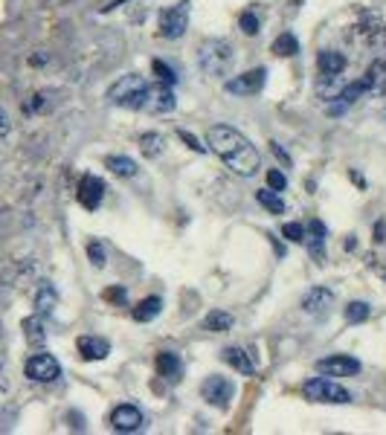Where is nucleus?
<instances>
[{"mask_svg":"<svg viewBox=\"0 0 386 435\" xmlns=\"http://www.w3.org/2000/svg\"><path fill=\"white\" fill-rule=\"evenodd\" d=\"M233 61H236V52H233V44L230 41H221V38H209L198 47V67L206 72V76H226L233 70Z\"/></svg>","mask_w":386,"mask_h":435,"instance_id":"2","label":"nucleus"},{"mask_svg":"<svg viewBox=\"0 0 386 435\" xmlns=\"http://www.w3.org/2000/svg\"><path fill=\"white\" fill-rule=\"evenodd\" d=\"M105 166H108L116 177H137V171H139V166H137L131 157H125V154H111V157H105Z\"/></svg>","mask_w":386,"mask_h":435,"instance_id":"18","label":"nucleus"},{"mask_svg":"<svg viewBox=\"0 0 386 435\" xmlns=\"http://www.w3.org/2000/svg\"><path fill=\"white\" fill-rule=\"evenodd\" d=\"M369 314H372V307L366 305V302H348L346 305V319L352 322V325L366 322V319H369Z\"/></svg>","mask_w":386,"mask_h":435,"instance_id":"26","label":"nucleus"},{"mask_svg":"<svg viewBox=\"0 0 386 435\" xmlns=\"http://www.w3.org/2000/svg\"><path fill=\"white\" fill-rule=\"evenodd\" d=\"M363 82H366V87H369V90H375V93H383V90H386V64L375 61L369 67V72L363 76Z\"/></svg>","mask_w":386,"mask_h":435,"instance_id":"22","label":"nucleus"},{"mask_svg":"<svg viewBox=\"0 0 386 435\" xmlns=\"http://www.w3.org/2000/svg\"><path fill=\"white\" fill-rule=\"evenodd\" d=\"M139 148H143L146 157H157L163 151V137L160 134H143V139H139Z\"/></svg>","mask_w":386,"mask_h":435,"instance_id":"27","label":"nucleus"},{"mask_svg":"<svg viewBox=\"0 0 386 435\" xmlns=\"http://www.w3.org/2000/svg\"><path fill=\"white\" fill-rule=\"evenodd\" d=\"M9 128H12V122H9V114L0 107V137H6L9 134Z\"/></svg>","mask_w":386,"mask_h":435,"instance_id":"35","label":"nucleus"},{"mask_svg":"<svg viewBox=\"0 0 386 435\" xmlns=\"http://www.w3.org/2000/svg\"><path fill=\"white\" fill-rule=\"evenodd\" d=\"M105 299H108V302H125V290L111 287V290H105Z\"/></svg>","mask_w":386,"mask_h":435,"instance_id":"34","label":"nucleus"},{"mask_svg":"<svg viewBox=\"0 0 386 435\" xmlns=\"http://www.w3.org/2000/svg\"><path fill=\"white\" fill-rule=\"evenodd\" d=\"M282 235L293 244H305V227L302 224H285L282 227Z\"/></svg>","mask_w":386,"mask_h":435,"instance_id":"29","label":"nucleus"},{"mask_svg":"<svg viewBox=\"0 0 386 435\" xmlns=\"http://www.w3.org/2000/svg\"><path fill=\"white\" fill-rule=\"evenodd\" d=\"M201 395H203L206 404H213V406L224 409V406H230L233 395H236V386H233V380L213 374V377H206L203 383H201Z\"/></svg>","mask_w":386,"mask_h":435,"instance_id":"8","label":"nucleus"},{"mask_svg":"<svg viewBox=\"0 0 386 435\" xmlns=\"http://www.w3.org/2000/svg\"><path fill=\"white\" fill-rule=\"evenodd\" d=\"M230 328H233V314H226V311H209L203 316V331L221 334V331H230Z\"/></svg>","mask_w":386,"mask_h":435,"instance_id":"20","label":"nucleus"},{"mask_svg":"<svg viewBox=\"0 0 386 435\" xmlns=\"http://www.w3.org/2000/svg\"><path fill=\"white\" fill-rule=\"evenodd\" d=\"M24 374L29 380H35V383H52V380H59L61 377V362L41 351V354H32L26 362H24Z\"/></svg>","mask_w":386,"mask_h":435,"instance_id":"5","label":"nucleus"},{"mask_svg":"<svg viewBox=\"0 0 386 435\" xmlns=\"http://www.w3.org/2000/svg\"><path fill=\"white\" fill-rule=\"evenodd\" d=\"M224 362H230V366L236 369V372H241V374H253L256 372V362L250 360V354L244 351V349H238V346H230V349H224Z\"/></svg>","mask_w":386,"mask_h":435,"instance_id":"15","label":"nucleus"},{"mask_svg":"<svg viewBox=\"0 0 386 435\" xmlns=\"http://www.w3.org/2000/svg\"><path fill=\"white\" fill-rule=\"evenodd\" d=\"M206 145L241 177H253L261 166V157L253 148V142L236 128H230V125H213L206 131Z\"/></svg>","mask_w":386,"mask_h":435,"instance_id":"1","label":"nucleus"},{"mask_svg":"<svg viewBox=\"0 0 386 435\" xmlns=\"http://www.w3.org/2000/svg\"><path fill=\"white\" fill-rule=\"evenodd\" d=\"M360 360L352 354H328L323 360H317V372L328 374V377H355L360 372Z\"/></svg>","mask_w":386,"mask_h":435,"instance_id":"9","label":"nucleus"},{"mask_svg":"<svg viewBox=\"0 0 386 435\" xmlns=\"http://www.w3.org/2000/svg\"><path fill=\"white\" fill-rule=\"evenodd\" d=\"M238 24H241V32H247V35H256V32H258V17H256V12H244Z\"/></svg>","mask_w":386,"mask_h":435,"instance_id":"31","label":"nucleus"},{"mask_svg":"<svg viewBox=\"0 0 386 435\" xmlns=\"http://www.w3.org/2000/svg\"><path fill=\"white\" fill-rule=\"evenodd\" d=\"M151 70H154V76L160 79V82H166V84H174V82H178V72H174V70H171L166 61H160V59L151 61Z\"/></svg>","mask_w":386,"mask_h":435,"instance_id":"28","label":"nucleus"},{"mask_svg":"<svg viewBox=\"0 0 386 435\" xmlns=\"http://www.w3.org/2000/svg\"><path fill=\"white\" fill-rule=\"evenodd\" d=\"M328 307H334V293L328 287H314L302 299V311L305 314H328Z\"/></svg>","mask_w":386,"mask_h":435,"instance_id":"13","label":"nucleus"},{"mask_svg":"<svg viewBox=\"0 0 386 435\" xmlns=\"http://www.w3.org/2000/svg\"><path fill=\"white\" fill-rule=\"evenodd\" d=\"M273 52L276 56H296V52H300V41L293 38V32H282L273 41Z\"/></svg>","mask_w":386,"mask_h":435,"instance_id":"24","label":"nucleus"},{"mask_svg":"<svg viewBox=\"0 0 386 435\" xmlns=\"http://www.w3.org/2000/svg\"><path fill=\"white\" fill-rule=\"evenodd\" d=\"M265 79H268V70L265 67H256V70H247L241 76H233L224 82V90L233 96H256L261 87H265Z\"/></svg>","mask_w":386,"mask_h":435,"instance_id":"6","label":"nucleus"},{"mask_svg":"<svg viewBox=\"0 0 386 435\" xmlns=\"http://www.w3.org/2000/svg\"><path fill=\"white\" fill-rule=\"evenodd\" d=\"M143 424H146L143 409L134 406V404H119V406L111 412V427H114L116 432H137Z\"/></svg>","mask_w":386,"mask_h":435,"instance_id":"11","label":"nucleus"},{"mask_svg":"<svg viewBox=\"0 0 386 435\" xmlns=\"http://www.w3.org/2000/svg\"><path fill=\"white\" fill-rule=\"evenodd\" d=\"M102 197H105V183L96 174H84L82 183H79V204L93 212V209H99Z\"/></svg>","mask_w":386,"mask_h":435,"instance_id":"12","label":"nucleus"},{"mask_svg":"<svg viewBox=\"0 0 386 435\" xmlns=\"http://www.w3.org/2000/svg\"><path fill=\"white\" fill-rule=\"evenodd\" d=\"M363 93H369V87H366V82L360 79V82H352V84H346V87H340V93H337V99H343V105H352V102H357Z\"/></svg>","mask_w":386,"mask_h":435,"instance_id":"25","label":"nucleus"},{"mask_svg":"<svg viewBox=\"0 0 386 435\" xmlns=\"http://www.w3.org/2000/svg\"><path fill=\"white\" fill-rule=\"evenodd\" d=\"M146 93H148V82L143 76H137V72H131V76H122L108 87V102L137 111V107L146 105Z\"/></svg>","mask_w":386,"mask_h":435,"instance_id":"3","label":"nucleus"},{"mask_svg":"<svg viewBox=\"0 0 386 435\" xmlns=\"http://www.w3.org/2000/svg\"><path fill=\"white\" fill-rule=\"evenodd\" d=\"M160 311H163V299H160V296H148V299H143V302L134 307L131 316H134L137 322H151Z\"/></svg>","mask_w":386,"mask_h":435,"instance_id":"19","label":"nucleus"},{"mask_svg":"<svg viewBox=\"0 0 386 435\" xmlns=\"http://www.w3.org/2000/svg\"><path fill=\"white\" fill-rule=\"evenodd\" d=\"M56 302H59L56 287H52L49 282H44V284L38 287V296H35V307H38V314H41V316L52 314V307H56Z\"/></svg>","mask_w":386,"mask_h":435,"instance_id":"21","label":"nucleus"},{"mask_svg":"<svg viewBox=\"0 0 386 435\" xmlns=\"http://www.w3.org/2000/svg\"><path fill=\"white\" fill-rule=\"evenodd\" d=\"M189 29V0H180L178 6H169L160 12V32L163 38H180Z\"/></svg>","mask_w":386,"mask_h":435,"instance_id":"7","label":"nucleus"},{"mask_svg":"<svg viewBox=\"0 0 386 435\" xmlns=\"http://www.w3.org/2000/svg\"><path fill=\"white\" fill-rule=\"evenodd\" d=\"M174 105H178V99H174V93H171V84H166V82H154V84H148V93H146V111H151V114H169V111H174Z\"/></svg>","mask_w":386,"mask_h":435,"instance_id":"10","label":"nucleus"},{"mask_svg":"<svg viewBox=\"0 0 386 435\" xmlns=\"http://www.w3.org/2000/svg\"><path fill=\"white\" fill-rule=\"evenodd\" d=\"M76 346H79L82 360H105L111 354L108 339H102V337H79Z\"/></svg>","mask_w":386,"mask_h":435,"instance_id":"14","label":"nucleus"},{"mask_svg":"<svg viewBox=\"0 0 386 435\" xmlns=\"http://www.w3.org/2000/svg\"><path fill=\"white\" fill-rule=\"evenodd\" d=\"M302 395L314 404H348L352 401L348 389H343L340 383H334V380H328V377H311L302 386Z\"/></svg>","mask_w":386,"mask_h":435,"instance_id":"4","label":"nucleus"},{"mask_svg":"<svg viewBox=\"0 0 386 435\" xmlns=\"http://www.w3.org/2000/svg\"><path fill=\"white\" fill-rule=\"evenodd\" d=\"M178 137H180V139H183V142L189 145V148H192V151H201V154L206 151V145H201V139H195V137H192L189 131H178Z\"/></svg>","mask_w":386,"mask_h":435,"instance_id":"33","label":"nucleus"},{"mask_svg":"<svg viewBox=\"0 0 386 435\" xmlns=\"http://www.w3.org/2000/svg\"><path fill=\"white\" fill-rule=\"evenodd\" d=\"M154 366H157V372H160V377H169V380H178V377L183 374V362H180V357H178V354H171V351L157 354Z\"/></svg>","mask_w":386,"mask_h":435,"instance_id":"16","label":"nucleus"},{"mask_svg":"<svg viewBox=\"0 0 386 435\" xmlns=\"http://www.w3.org/2000/svg\"><path fill=\"white\" fill-rule=\"evenodd\" d=\"M317 64H320L323 76H340V72L346 70V56L343 52H334V49H323Z\"/></svg>","mask_w":386,"mask_h":435,"instance_id":"17","label":"nucleus"},{"mask_svg":"<svg viewBox=\"0 0 386 435\" xmlns=\"http://www.w3.org/2000/svg\"><path fill=\"white\" fill-rule=\"evenodd\" d=\"M87 256H91V261H93L96 267H102V264H105V250H102V244H99V241H91V244H87Z\"/></svg>","mask_w":386,"mask_h":435,"instance_id":"32","label":"nucleus"},{"mask_svg":"<svg viewBox=\"0 0 386 435\" xmlns=\"http://www.w3.org/2000/svg\"><path fill=\"white\" fill-rule=\"evenodd\" d=\"M268 186H270L273 192H285L288 180H285V174L279 171V169H270V171H268Z\"/></svg>","mask_w":386,"mask_h":435,"instance_id":"30","label":"nucleus"},{"mask_svg":"<svg viewBox=\"0 0 386 435\" xmlns=\"http://www.w3.org/2000/svg\"><path fill=\"white\" fill-rule=\"evenodd\" d=\"M256 197H258V204L265 206L268 212H273V215H282L285 212V201L279 197V192H268V189H261V192H256Z\"/></svg>","mask_w":386,"mask_h":435,"instance_id":"23","label":"nucleus"}]
</instances>
